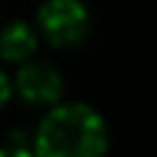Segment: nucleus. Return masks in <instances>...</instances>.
<instances>
[{
    "instance_id": "obj_1",
    "label": "nucleus",
    "mask_w": 157,
    "mask_h": 157,
    "mask_svg": "<svg viewBox=\"0 0 157 157\" xmlns=\"http://www.w3.org/2000/svg\"><path fill=\"white\" fill-rule=\"evenodd\" d=\"M107 149V126L89 105H58L42 118L34 152L45 157H94Z\"/></svg>"
},
{
    "instance_id": "obj_2",
    "label": "nucleus",
    "mask_w": 157,
    "mask_h": 157,
    "mask_svg": "<svg viewBox=\"0 0 157 157\" xmlns=\"http://www.w3.org/2000/svg\"><path fill=\"white\" fill-rule=\"evenodd\" d=\"M37 18L42 34L55 47H73L89 34V11L81 0H47Z\"/></svg>"
},
{
    "instance_id": "obj_3",
    "label": "nucleus",
    "mask_w": 157,
    "mask_h": 157,
    "mask_svg": "<svg viewBox=\"0 0 157 157\" xmlns=\"http://www.w3.org/2000/svg\"><path fill=\"white\" fill-rule=\"evenodd\" d=\"M16 92L29 105H52L63 97V78L47 63H26L16 73Z\"/></svg>"
},
{
    "instance_id": "obj_4",
    "label": "nucleus",
    "mask_w": 157,
    "mask_h": 157,
    "mask_svg": "<svg viewBox=\"0 0 157 157\" xmlns=\"http://www.w3.org/2000/svg\"><path fill=\"white\" fill-rule=\"evenodd\" d=\"M37 50V34L29 24L11 21L0 29V58L11 63H24Z\"/></svg>"
},
{
    "instance_id": "obj_5",
    "label": "nucleus",
    "mask_w": 157,
    "mask_h": 157,
    "mask_svg": "<svg viewBox=\"0 0 157 157\" xmlns=\"http://www.w3.org/2000/svg\"><path fill=\"white\" fill-rule=\"evenodd\" d=\"M29 147H26V139L24 134H11V141L6 147H0V155H29Z\"/></svg>"
},
{
    "instance_id": "obj_6",
    "label": "nucleus",
    "mask_w": 157,
    "mask_h": 157,
    "mask_svg": "<svg viewBox=\"0 0 157 157\" xmlns=\"http://www.w3.org/2000/svg\"><path fill=\"white\" fill-rule=\"evenodd\" d=\"M8 97H11V81H8L6 73L0 71V107L8 102Z\"/></svg>"
}]
</instances>
